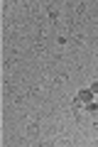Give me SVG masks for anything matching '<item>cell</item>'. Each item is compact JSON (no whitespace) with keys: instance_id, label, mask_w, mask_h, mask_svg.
I'll return each mask as SVG.
<instances>
[{"instance_id":"6da1fadb","label":"cell","mask_w":98,"mask_h":147,"mask_svg":"<svg viewBox=\"0 0 98 147\" xmlns=\"http://www.w3.org/2000/svg\"><path fill=\"white\" fill-rule=\"evenodd\" d=\"M27 135H30V137H37V135H39V125H34V123H32V125L27 127Z\"/></svg>"}]
</instances>
